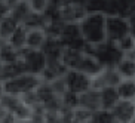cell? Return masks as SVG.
<instances>
[{"instance_id": "obj_7", "label": "cell", "mask_w": 135, "mask_h": 123, "mask_svg": "<svg viewBox=\"0 0 135 123\" xmlns=\"http://www.w3.org/2000/svg\"><path fill=\"white\" fill-rule=\"evenodd\" d=\"M73 70H77V71L83 73V74L89 76V77H97L99 73L104 70V67L98 61L91 55V53H88V52H82V55H80L79 61L76 64V67Z\"/></svg>"}, {"instance_id": "obj_36", "label": "cell", "mask_w": 135, "mask_h": 123, "mask_svg": "<svg viewBox=\"0 0 135 123\" xmlns=\"http://www.w3.org/2000/svg\"><path fill=\"white\" fill-rule=\"evenodd\" d=\"M2 110H3V107H2V104H0V111H2Z\"/></svg>"}, {"instance_id": "obj_31", "label": "cell", "mask_w": 135, "mask_h": 123, "mask_svg": "<svg viewBox=\"0 0 135 123\" xmlns=\"http://www.w3.org/2000/svg\"><path fill=\"white\" fill-rule=\"evenodd\" d=\"M128 56H131L132 60H134V61H135V48H134V49H132V52H131V53H129V55H128Z\"/></svg>"}, {"instance_id": "obj_22", "label": "cell", "mask_w": 135, "mask_h": 123, "mask_svg": "<svg viewBox=\"0 0 135 123\" xmlns=\"http://www.w3.org/2000/svg\"><path fill=\"white\" fill-rule=\"evenodd\" d=\"M117 2H119L120 9L119 16H123L128 19L132 13H135V0H117Z\"/></svg>"}, {"instance_id": "obj_10", "label": "cell", "mask_w": 135, "mask_h": 123, "mask_svg": "<svg viewBox=\"0 0 135 123\" xmlns=\"http://www.w3.org/2000/svg\"><path fill=\"white\" fill-rule=\"evenodd\" d=\"M79 107L86 108L89 111H97L101 110V98H99V89H95L92 87L89 91H86L85 94L80 95L79 99Z\"/></svg>"}, {"instance_id": "obj_8", "label": "cell", "mask_w": 135, "mask_h": 123, "mask_svg": "<svg viewBox=\"0 0 135 123\" xmlns=\"http://www.w3.org/2000/svg\"><path fill=\"white\" fill-rule=\"evenodd\" d=\"M122 80L123 79L116 68H104L97 77L92 79V83L95 89H103V87H117Z\"/></svg>"}, {"instance_id": "obj_13", "label": "cell", "mask_w": 135, "mask_h": 123, "mask_svg": "<svg viewBox=\"0 0 135 123\" xmlns=\"http://www.w3.org/2000/svg\"><path fill=\"white\" fill-rule=\"evenodd\" d=\"M27 34H28V28H25L24 25H20L16 28V31L13 33L11 39L8 40V43L15 48L16 51H24L25 46H27Z\"/></svg>"}, {"instance_id": "obj_16", "label": "cell", "mask_w": 135, "mask_h": 123, "mask_svg": "<svg viewBox=\"0 0 135 123\" xmlns=\"http://www.w3.org/2000/svg\"><path fill=\"white\" fill-rule=\"evenodd\" d=\"M116 89L119 92L120 99H125V101H134L135 99V80L134 79L122 80Z\"/></svg>"}, {"instance_id": "obj_20", "label": "cell", "mask_w": 135, "mask_h": 123, "mask_svg": "<svg viewBox=\"0 0 135 123\" xmlns=\"http://www.w3.org/2000/svg\"><path fill=\"white\" fill-rule=\"evenodd\" d=\"M22 102V98L21 96H12V95H4L3 98L0 99V104H2V107L4 110L8 111H15L18 108V105Z\"/></svg>"}, {"instance_id": "obj_30", "label": "cell", "mask_w": 135, "mask_h": 123, "mask_svg": "<svg viewBox=\"0 0 135 123\" xmlns=\"http://www.w3.org/2000/svg\"><path fill=\"white\" fill-rule=\"evenodd\" d=\"M4 96V89H3V82H0V99Z\"/></svg>"}, {"instance_id": "obj_32", "label": "cell", "mask_w": 135, "mask_h": 123, "mask_svg": "<svg viewBox=\"0 0 135 123\" xmlns=\"http://www.w3.org/2000/svg\"><path fill=\"white\" fill-rule=\"evenodd\" d=\"M16 123H33V120L30 119V120H18Z\"/></svg>"}, {"instance_id": "obj_23", "label": "cell", "mask_w": 135, "mask_h": 123, "mask_svg": "<svg viewBox=\"0 0 135 123\" xmlns=\"http://www.w3.org/2000/svg\"><path fill=\"white\" fill-rule=\"evenodd\" d=\"M116 45L119 46V49L125 53V55H129V53L132 52V49L135 48V39L129 34V36L123 37V39L120 40V42H117Z\"/></svg>"}, {"instance_id": "obj_40", "label": "cell", "mask_w": 135, "mask_h": 123, "mask_svg": "<svg viewBox=\"0 0 135 123\" xmlns=\"http://www.w3.org/2000/svg\"><path fill=\"white\" fill-rule=\"evenodd\" d=\"M134 80H135V79H134Z\"/></svg>"}, {"instance_id": "obj_37", "label": "cell", "mask_w": 135, "mask_h": 123, "mask_svg": "<svg viewBox=\"0 0 135 123\" xmlns=\"http://www.w3.org/2000/svg\"><path fill=\"white\" fill-rule=\"evenodd\" d=\"M0 65H2V61H0Z\"/></svg>"}, {"instance_id": "obj_2", "label": "cell", "mask_w": 135, "mask_h": 123, "mask_svg": "<svg viewBox=\"0 0 135 123\" xmlns=\"http://www.w3.org/2000/svg\"><path fill=\"white\" fill-rule=\"evenodd\" d=\"M85 52L91 53L104 68H116L117 64L126 56L119 49L117 45L113 43V42H108V40H105L104 43L95 45V46H89L88 45Z\"/></svg>"}, {"instance_id": "obj_35", "label": "cell", "mask_w": 135, "mask_h": 123, "mask_svg": "<svg viewBox=\"0 0 135 123\" xmlns=\"http://www.w3.org/2000/svg\"><path fill=\"white\" fill-rule=\"evenodd\" d=\"M70 123H79V122H74V120H71V122H70Z\"/></svg>"}, {"instance_id": "obj_25", "label": "cell", "mask_w": 135, "mask_h": 123, "mask_svg": "<svg viewBox=\"0 0 135 123\" xmlns=\"http://www.w3.org/2000/svg\"><path fill=\"white\" fill-rule=\"evenodd\" d=\"M16 122H18V119L12 111H8L4 108L0 111V123H16Z\"/></svg>"}, {"instance_id": "obj_9", "label": "cell", "mask_w": 135, "mask_h": 123, "mask_svg": "<svg viewBox=\"0 0 135 123\" xmlns=\"http://www.w3.org/2000/svg\"><path fill=\"white\" fill-rule=\"evenodd\" d=\"M111 114H113V117H114V120L117 123H129L135 117V104H134V101L120 99L119 102L113 107Z\"/></svg>"}, {"instance_id": "obj_39", "label": "cell", "mask_w": 135, "mask_h": 123, "mask_svg": "<svg viewBox=\"0 0 135 123\" xmlns=\"http://www.w3.org/2000/svg\"><path fill=\"white\" fill-rule=\"evenodd\" d=\"M116 123H117V122H116Z\"/></svg>"}, {"instance_id": "obj_28", "label": "cell", "mask_w": 135, "mask_h": 123, "mask_svg": "<svg viewBox=\"0 0 135 123\" xmlns=\"http://www.w3.org/2000/svg\"><path fill=\"white\" fill-rule=\"evenodd\" d=\"M88 0H67V4H74V6H85Z\"/></svg>"}, {"instance_id": "obj_26", "label": "cell", "mask_w": 135, "mask_h": 123, "mask_svg": "<svg viewBox=\"0 0 135 123\" xmlns=\"http://www.w3.org/2000/svg\"><path fill=\"white\" fill-rule=\"evenodd\" d=\"M9 15H11V8L4 3L3 0H0V19H3V18H6Z\"/></svg>"}, {"instance_id": "obj_14", "label": "cell", "mask_w": 135, "mask_h": 123, "mask_svg": "<svg viewBox=\"0 0 135 123\" xmlns=\"http://www.w3.org/2000/svg\"><path fill=\"white\" fill-rule=\"evenodd\" d=\"M31 6H30V3L28 2H18V3L13 6L12 9H11V16H12L13 19L18 22V24H24V21L28 18V15L31 13Z\"/></svg>"}, {"instance_id": "obj_27", "label": "cell", "mask_w": 135, "mask_h": 123, "mask_svg": "<svg viewBox=\"0 0 135 123\" xmlns=\"http://www.w3.org/2000/svg\"><path fill=\"white\" fill-rule=\"evenodd\" d=\"M128 24H129V34L135 39V13L128 18Z\"/></svg>"}, {"instance_id": "obj_24", "label": "cell", "mask_w": 135, "mask_h": 123, "mask_svg": "<svg viewBox=\"0 0 135 123\" xmlns=\"http://www.w3.org/2000/svg\"><path fill=\"white\" fill-rule=\"evenodd\" d=\"M30 6H31L33 12L45 13L49 8V2L48 0H30Z\"/></svg>"}, {"instance_id": "obj_38", "label": "cell", "mask_w": 135, "mask_h": 123, "mask_svg": "<svg viewBox=\"0 0 135 123\" xmlns=\"http://www.w3.org/2000/svg\"><path fill=\"white\" fill-rule=\"evenodd\" d=\"M134 104H135V99H134Z\"/></svg>"}, {"instance_id": "obj_19", "label": "cell", "mask_w": 135, "mask_h": 123, "mask_svg": "<svg viewBox=\"0 0 135 123\" xmlns=\"http://www.w3.org/2000/svg\"><path fill=\"white\" fill-rule=\"evenodd\" d=\"M89 123H116V120L113 117V114H111V111L101 108V110H97L92 113Z\"/></svg>"}, {"instance_id": "obj_21", "label": "cell", "mask_w": 135, "mask_h": 123, "mask_svg": "<svg viewBox=\"0 0 135 123\" xmlns=\"http://www.w3.org/2000/svg\"><path fill=\"white\" fill-rule=\"evenodd\" d=\"M92 117V111L86 110V108H82V107H77L71 111V120L74 122H79V123H89Z\"/></svg>"}, {"instance_id": "obj_17", "label": "cell", "mask_w": 135, "mask_h": 123, "mask_svg": "<svg viewBox=\"0 0 135 123\" xmlns=\"http://www.w3.org/2000/svg\"><path fill=\"white\" fill-rule=\"evenodd\" d=\"M21 24H18L12 16L9 15L3 19H0V37L4 40H9L11 36L16 31V28L20 27Z\"/></svg>"}, {"instance_id": "obj_33", "label": "cell", "mask_w": 135, "mask_h": 123, "mask_svg": "<svg viewBox=\"0 0 135 123\" xmlns=\"http://www.w3.org/2000/svg\"><path fill=\"white\" fill-rule=\"evenodd\" d=\"M129 123H135V117H134V119H132V120H131V122H129Z\"/></svg>"}, {"instance_id": "obj_34", "label": "cell", "mask_w": 135, "mask_h": 123, "mask_svg": "<svg viewBox=\"0 0 135 123\" xmlns=\"http://www.w3.org/2000/svg\"><path fill=\"white\" fill-rule=\"evenodd\" d=\"M21 2H28V3H30V0H21Z\"/></svg>"}, {"instance_id": "obj_29", "label": "cell", "mask_w": 135, "mask_h": 123, "mask_svg": "<svg viewBox=\"0 0 135 123\" xmlns=\"http://www.w3.org/2000/svg\"><path fill=\"white\" fill-rule=\"evenodd\" d=\"M6 45H8V40H4V39H2V37H0V51H2Z\"/></svg>"}, {"instance_id": "obj_12", "label": "cell", "mask_w": 135, "mask_h": 123, "mask_svg": "<svg viewBox=\"0 0 135 123\" xmlns=\"http://www.w3.org/2000/svg\"><path fill=\"white\" fill-rule=\"evenodd\" d=\"M99 98H101V108L111 111L113 107L120 101L119 92L116 87H103L99 89Z\"/></svg>"}, {"instance_id": "obj_15", "label": "cell", "mask_w": 135, "mask_h": 123, "mask_svg": "<svg viewBox=\"0 0 135 123\" xmlns=\"http://www.w3.org/2000/svg\"><path fill=\"white\" fill-rule=\"evenodd\" d=\"M117 73L120 74L123 80H128V79H135V61L132 60L131 56H125L116 67Z\"/></svg>"}, {"instance_id": "obj_18", "label": "cell", "mask_w": 135, "mask_h": 123, "mask_svg": "<svg viewBox=\"0 0 135 123\" xmlns=\"http://www.w3.org/2000/svg\"><path fill=\"white\" fill-rule=\"evenodd\" d=\"M20 58H21V52L16 51L15 48H12L9 43L0 51V61H2V64H13L16 61H20Z\"/></svg>"}, {"instance_id": "obj_3", "label": "cell", "mask_w": 135, "mask_h": 123, "mask_svg": "<svg viewBox=\"0 0 135 123\" xmlns=\"http://www.w3.org/2000/svg\"><path fill=\"white\" fill-rule=\"evenodd\" d=\"M60 40L65 49H74V51H83L86 49V42L82 37L79 22H65L62 25L60 34Z\"/></svg>"}, {"instance_id": "obj_5", "label": "cell", "mask_w": 135, "mask_h": 123, "mask_svg": "<svg viewBox=\"0 0 135 123\" xmlns=\"http://www.w3.org/2000/svg\"><path fill=\"white\" fill-rule=\"evenodd\" d=\"M64 82H65V86L70 92H74L77 95H82L86 91L94 87L92 83V77L83 74V73L77 71V70H67V73L64 74Z\"/></svg>"}, {"instance_id": "obj_11", "label": "cell", "mask_w": 135, "mask_h": 123, "mask_svg": "<svg viewBox=\"0 0 135 123\" xmlns=\"http://www.w3.org/2000/svg\"><path fill=\"white\" fill-rule=\"evenodd\" d=\"M48 40V34L43 28H33V30H28L27 34V46L25 49H30V51H42Z\"/></svg>"}, {"instance_id": "obj_6", "label": "cell", "mask_w": 135, "mask_h": 123, "mask_svg": "<svg viewBox=\"0 0 135 123\" xmlns=\"http://www.w3.org/2000/svg\"><path fill=\"white\" fill-rule=\"evenodd\" d=\"M105 34H107V40L117 43L123 37L129 36V24L128 19L123 16H107L105 21Z\"/></svg>"}, {"instance_id": "obj_1", "label": "cell", "mask_w": 135, "mask_h": 123, "mask_svg": "<svg viewBox=\"0 0 135 123\" xmlns=\"http://www.w3.org/2000/svg\"><path fill=\"white\" fill-rule=\"evenodd\" d=\"M105 21H107V16L104 13H86L80 19V31H82V37L86 42V45L95 46L107 40Z\"/></svg>"}, {"instance_id": "obj_4", "label": "cell", "mask_w": 135, "mask_h": 123, "mask_svg": "<svg viewBox=\"0 0 135 123\" xmlns=\"http://www.w3.org/2000/svg\"><path fill=\"white\" fill-rule=\"evenodd\" d=\"M21 62L24 65L25 73L34 76H42L46 68V55L42 51H30L24 49L21 51Z\"/></svg>"}]
</instances>
